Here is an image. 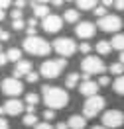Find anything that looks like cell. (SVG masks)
<instances>
[{
  "instance_id": "2e32d148",
  "label": "cell",
  "mask_w": 124,
  "mask_h": 129,
  "mask_svg": "<svg viewBox=\"0 0 124 129\" xmlns=\"http://www.w3.org/2000/svg\"><path fill=\"white\" fill-rule=\"evenodd\" d=\"M33 14H36L38 18H47V16H49L47 4H33Z\"/></svg>"
},
{
  "instance_id": "8d00e7d4",
  "label": "cell",
  "mask_w": 124,
  "mask_h": 129,
  "mask_svg": "<svg viewBox=\"0 0 124 129\" xmlns=\"http://www.w3.org/2000/svg\"><path fill=\"white\" fill-rule=\"evenodd\" d=\"M8 6H10L8 0H0V10H2V12H4V8H8Z\"/></svg>"
},
{
  "instance_id": "ee69618b",
  "label": "cell",
  "mask_w": 124,
  "mask_h": 129,
  "mask_svg": "<svg viewBox=\"0 0 124 129\" xmlns=\"http://www.w3.org/2000/svg\"><path fill=\"white\" fill-rule=\"evenodd\" d=\"M0 33H2V31H0Z\"/></svg>"
},
{
  "instance_id": "ffe728a7",
  "label": "cell",
  "mask_w": 124,
  "mask_h": 129,
  "mask_svg": "<svg viewBox=\"0 0 124 129\" xmlns=\"http://www.w3.org/2000/svg\"><path fill=\"white\" fill-rule=\"evenodd\" d=\"M77 8L79 10H93V8H97V2H93V0H79Z\"/></svg>"
},
{
  "instance_id": "e0dca14e",
  "label": "cell",
  "mask_w": 124,
  "mask_h": 129,
  "mask_svg": "<svg viewBox=\"0 0 124 129\" xmlns=\"http://www.w3.org/2000/svg\"><path fill=\"white\" fill-rule=\"evenodd\" d=\"M63 20H65V22H69V24H75V22H79V10H73V8L65 10V14H63Z\"/></svg>"
},
{
  "instance_id": "4316f807",
  "label": "cell",
  "mask_w": 124,
  "mask_h": 129,
  "mask_svg": "<svg viewBox=\"0 0 124 129\" xmlns=\"http://www.w3.org/2000/svg\"><path fill=\"white\" fill-rule=\"evenodd\" d=\"M95 14H97V16H99V20H100V18L107 16V8H104V6H99V8H95Z\"/></svg>"
},
{
  "instance_id": "4fadbf2b",
  "label": "cell",
  "mask_w": 124,
  "mask_h": 129,
  "mask_svg": "<svg viewBox=\"0 0 124 129\" xmlns=\"http://www.w3.org/2000/svg\"><path fill=\"white\" fill-rule=\"evenodd\" d=\"M79 92H81L83 96H87V98H93V96H97V92H99V84L93 82V80H87V82H83L81 86H79Z\"/></svg>"
},
{
  "instance_id": "7bdbcfd3",
  "label": "cell",
  "mask_w": 124,
  "mask_h": 129,
  "mask_svg": "<svg viewBox=\"0 0 124 129\" xmlns=\"http://www.w3.org/2000/svg\"><path fill=\"white\" fill-rule=\"evenodd\" d=\"M91 129H107V127H91Z\"/></svg>"
},
{
  "instance_id": "7a4b0ae2",
  "label": "cell",
  "mask_w": 124,
  "mask_h": 129,
  "mask_svg": "<svg viewBox=\"0 0 124 129\" xmlns=\"http://www.w3.org/2000/svg\"><path fill=\"white\" fill-rule=\"evenodd\" d=\"M65 67H67L65 59H47V61L41 63L40 74H41V76H45V78H57Z\"/></svg>"
},
{
  "instance_id": "9a60e30c",
  "label": "cell",
  "mask_w": 124,
  "mask_h": 129,
  "mask_svg": "<svg viewBox=\"0 0 124 129\" xmlns=\"http://www.w3.org/2000/svg\"><path fill=\"white\" fill-rule=\"evenodd\" d=\"M67 125H69V129H85L87 119H85V115H71Z\"/></svg>"
},
{
  "instance_id": "836d02e7",
  "label": "cell",
  "mask_w": 124,
  "mask_h": 129,
  "mask_svg": "<svg viewBox=\"0 0 124 129\" xmlns=\"http://www.w3.org/2000/svg\"><path fill=\"white\" fill-rule=\"evenodd\" d=\"M36 129H53V127H51L49 123L45 121V123H38V125H36Z\"/></svg>"
},
{
  "instance_id": "ba28073f",
  "label": "cell",
  "mask_w": 124,
  "mask_h": 129,
  "mask_svg": "<svg viewBox=\"0 0 124 129\" xmlns=\"http://www.w3.org/2000/svg\"><path fill=\"white\" fill-rule=\"evenodd\" d=\"M99 27L102 31H118L120 27H122V20L118 16H110L107 14L104 18H100L99 20Z\"/></svg>"
},
{
  "instance_id": "6da1fadb",
  "label": "cell",
  "mask_w": 124,
  "mask_h": 129,
  "mask_svg": "<svg viewBox=\"0 0 124 129\" xmlns=\"http://www.w3.org/2000/svg\"><path fill=\"white\" fill-rule=\"evenodd\" d=\"M43 92V102L47 104V110H61L69 104V94H67L63 88H57V86H43L41 88Z\"/></svg>"
},
{
  "instance_id": "f35d334b",
  "label": "cell",
  "mask_w": 124,
  "mask_h": 129,
  "mask_svg": "<svg viewBox=\"0 0 124 129\" xmlns=\"http://www.w3.org/2000/svg\"><path fill=\"white\" fill-rule=\"evenodd\" d=\"M114 6L118 10H124V0H118V2H114Z\"/></svg>"
},
{
  "instance_id": "b9f144b4",
  "label": "cell",
  "mask_w": 124,
  "mask_h": 129,
  "mask_svg": "<svg viewBox=\"0 0 124 129\" xmlns=\"http://www.w3.org/2000/svg\"><path fill=\"white\" fill-rule=\"evenodd\" d=\"M4 18H6V14H4V12H2V10H0V22H2V20H4Z\"/></svg>"
},
{
  "instance_id": "1f68e13d",
  "label": "cell",
  "mask_w": 124,
  "mask_h": 129,
  "mask_svg": "<svg viewBox=\"0 0 124 129\" xmlns=\"http://www.w3.org/2000/svg\"><path fill=\"white\" fill-rule=\"evenodd\" d=\"M79 51H81V53H89V51H91V45H89V43H81V45H79Z\"/></svg>"
},
{
  "instance_id": "3957f363",
  "label": "cell",
  "mask_w": 124,
  "mask_h": 129,
  "mask_svg": "<svg viewBox=\"0 0 124 129\" xmlns=\"http://www.w3.org/2000/svg\"><path fill=\"white\" fill-rule=\"evenodd\" d=\"M24 49L30 53V55H49V51H51V45L47 43L45 39H41V37H26L24 39Z\"/></svg>"
},
{
  "instance_id": "ab89813d",
  "label": "cell",
  "mask_w": 124,
  "mask_h": 129,
  "mask_svg": "<svg viewBox=\"0 0 124 129\" xmlns=\"http://www.w3.org/2000/svg\"><path fill=\"white\" fill-rule=\"evenodd\" d=\"M55 129H69V125H67V123H63V121H59Z\"/></svg>"
},
{
  "instance_id": "484cf974",
  "label": "cell",
  "mask_w": 124,
  "mask_h": 129,
  "mask_svg": "<svg viewBox=\"0 0 124 129\" xmlns=\"http://www.w3.org/2000/svg\"><path fill=\"white\" fill-rule=\"evenodd\" d=\"M38 100H40V96H38V94H33V92L26 94V102H28V106H36V104H38Z\"/></svg>"
},
{
  "instance_id": "e575fe53",
  "label": "cell",
  "mask_w": 124,
  "mask_h": 129,
  "mask_svg": "<svg viewBox=\"0 0 124 129\" xmlns=\"http://www.w3.org/2000/svg\"><path fill=\"white\" fill-rule=\"evenodd\" d=\"M8 63V59H6V53H2V51H0V67H2V64H6Z\"/></svg>"
},
{
  "instance_id": "83f0119b",
  "label": "cell",
  "mask_w": 124,
  "mask_h": 129,
  "mask_svg": "<svg viewBox=\"0 0 124 129\" xmlns=\"http://www.w3.org/2000/svg\"><path fill=\"white\" fill-rule=\"evenodd\" d=\"M97 84H99V88H100V86H108V84H110V78L102 74V76H100V78H99V82H97Z\"/></svg>"
},
{
  "instance_id": "52a82bcc",
  "label": "cell",
  "mask_w": 124,
  "mask_h": 129,
  "mask_svg": "<svg viewBox=\"0 0 124 129\" xmlns=\"http://www.w3.org/2000/svg\"><path fill=\"white\" fill-rule=\"evenodd\" d=\"M124 123V113L118 112V110H108V112L102 113V125L110 129H116Z\"/></svg>"
},
{
  "instance_id": "5b68a950",
  "label": "cell",
  "mask_w": 124,
  "mask_h": 129,
  "mask_svg": "<svg viewBox=\"0 0 124 129\" xmlns=\"http://www.w3.org/2000/svg\"><path fill=\"white\" fill-rule=\"evenodd\" d=\"M102 108H104V98L102 96L97 94V96L89 98V100L85 102V110H83V112H85V119H87V117H95L97 113L102 112Z\"/></svg>"
},
{
  "instance_id": "d4e9b609",
  "label": "cell",
  "mask_w": 124,
  "mask_h": 129,
  "mask_svg": "<svg viewBox=\"0 0 124 129\" xmlns=\"http://www.w3.org/2000/svg\"><path fill=\"white\" fill-rule=\"evenodd\" d=\"M122 71H124V64H120V63H114V64H110V74H116V76H122Z\"/></svg>"
},
{
  "instance_id": "f1b7e54d",
  "label": "cell",
  "mask_w": 124,
  "mask_h": 129,
  "mask_svg": "<svg viewBox=\"0 0 124 129\" xmlns=\"http://www.w3.org/2000/svg\"><path fill=\"white\" fill-rule=\"evenodd\" d=\"M12 29H16V31L24 29V22H22V20H16V22H12Z\"/></svg>"
},
{
  "instance_id": "4dcf8cb0",
  "label": "cell",
  "mask_w": 124,
  "mask_h": 129,
  "mask_svg": "<svg viewBox=\"0 0 124 129\" xmlns=\"http://www.w3.org/2000/svg\"><path fill=\"white\" fill-rule=\"evenodd\" d=\"M38 78H40V74H38V73H33V71L28 74V76H26V80H28V82H38Z\"/></svg>"
},
{
  "instance_id": "d590c367",
  "label": "cell",
  "mask_w": 124,
  "mask_h": 129,
  "mask_svg": "<svg viewBox=\"0 0 124 129\" xmlns=\"http://www.w3.org/2000/svg\"><path fill=\"white\" fill-rule=\"evenodd\" d=\"M0 129H10L8 127V121L4 119V117H0Z\"/></svg>"
},
{
  "instance_id": "7402d4cb",
  "label": "cell",
  "mask_w": 124,
  "mask_h": 129,
  "mask_svg": "<svg viewBox=\"0 0 124 129\" xmlns=\"http://www.w3.org/2000/svg\"><path fill=\"white\" fill-rule=\"evenodd\" d=\"M77 84H79V73L69 74V76H67V80H65V86H67V88H75Z\"/></svg>"
},
{
  "instance_id": "8992f818",
  "label": "cell",
  "mask_w": 124,
  "mask_h": 129,
  "mask_svg": "<svg viewBox=\"0 0 124 129\" xmlns=\"http://www.w3.org/2000/svg\"><path fill=\"white\" fill-rule=\"evenodd\" d=\"M53 49L57 51V55L71 57L75 51H77V45H75V41L69 39V37H59V39H55V43H53Z\"/></svg>"
},
{
  "instance_id": "603a6c76",
  "label": "cell",
  "mask_w": 124,
  "mask_h": 129,
  "mask_svg": "<svg viewBox=\"0 0 124 129\" xmlns=\"http://www.w3.org/2000/svg\"><path fill=\"white\" fill-rule=\"evenodd\" d=\"M110 43H108V41H99V43H97V51H99L100 55H108V53H110Z\"/></svg>"
},
{
  "instance_id": "277c9868",
  "label": "cell",
  "mask_w": 124,
  "mask_h": 129,
  "mask_svg": "<svg viewBox=\"0 0 124 129\" xmlns=\"http://www.w3.org/2000/svg\"><path fill=\"white\" fill-rule=\"evenodd\" d=\"M81 69L85 71L87 76H91V74H100L102 71H104V63H102V59L91 55V57H85V59H83Z\"/></svg>"
},
{
  "instance_id": "8fae6325",
  "label": "cell",
  "mask_w": 124,
  "mask_h": 129,
  "mask_svg": "<svg viewBox=\"0 0 124 129\" xmlns=\"http://www.w3.org/2000/svg\"><path fill=\"white\" fill-rule=\"evenodd\" d=\"M75 33H77L79 39H91L93 35H95V24H91V22H81V24L75 27Z\"/></svg>"
},
{
  "instance_id": "44dd1931",
  "label": "cell",
  "mask_w": 124,
  "mask_h": 129,
  "mask_svg": "<svg viewBox=\"0 0 124 129\" xmlns=\"http://www.w3.org/2000/svg\"><path fill=\"white\" fill-rule=\"evenodd\" d=\"M112 88H114L116 94H122V96H124V74H122V76H118V78L114 80Z\"/></svg>"
},
{
  "instance_id": "d6986e66",
  "label": "cell",
  "mask_w": 124,
  "mask_h": 129,
  "mask_svg": "<svg viewBox=\"0 0 124 129\" xmlns=\"http://www.w3.org/2000/svg\"><path fill=\"white\" fill-rule=\"evenodd\" d=\"M110 47H112V49H118V51H124V35H122V33L114 35V39L110 41Z\"/></svg>"
},
{
  "instance_id": "cb8c5ba5",
  "label": "cell",
  "mask_w": 124,
  "mask_h": 129,
  "mask_svg": "<svg viewBox=\"0 0 124 129\" xmlns=\"http://www.w3.org/2000/svg\"><path fill=\"white\" fill-rule=\"evenodd\" d=\"M24 125H38V115H36V113H26L24 115Z\"/></svg>"
},
{
  "instance_id": "7c38bea8",
  "label": "cell",
  "mask_w": 124,
  "mask_h": 129,
  "mask_svg": "<svg viewBox=\"0 0 124 129\" xmlns=\"http://www.w3.org/2000/svg\"><path fill=\"white\" fill-rule=\"evenodd\" d=\"M30 73H32V63H30V61H20V63H16L14 71H12L14 78H20V76H28Z\"/></svg>"
},
{
  "instance_id": "60d3db41",
  "label": "cell",
  "mask_w": 124,
  "mask_h": 129,
  "mask_svg": "<svg viewBox=\"0 0 124 129\" xmlns=\"http://www.w3.org/2000/svg\"><path fill=\"white\" fill-rule=\"evenodd\" d=\"M120 64H124V51L120 53Z\"/></svg>"
},
{
  "instance_id": "74e56055",
  "label": "cell",
  "mask_w": 124,
  "mask_h": 129,
  "mask_svg": "<svg viewBox=\"0 0 124 129\" xmlns=\"http://www.w3.org/2000/svg\"><path fill=\"white\" fill-rule=\"evenodd\" d=\"M8 39H10V35H8L6 31H2V33H0V41H8Z\"/></svg>"
},
{
  "instance_id": "d6a6232c",
  "label": "cell",
  "mask_w": 124,
  "mask_h": 129,
  "mask_svg": "<svg viewBox=\"0 0 124 129\" xmlns=\"http://www.w3.org/2000/svg\"><path fill=\"white\" fill-rule=\"evenodd\" d=\"M43 117H45L47 121H49V119H53V117H55V113H53V110H45V112H43Z\"/></svg>"
},
{
  "instance_id": "9c48e42d",
  "label": "cell",
  "mask_w": 124,
  "mask_h": 129,
  "mask_svg": "<svg viewBox=\"0 0 124 129\" xmlns=\"http://www.w3.org/2000/svg\"><path fill=\"white\" fill-rule=\"evenodd\" d=\"M22 82L18 80V78H6V80H2V92L4 94H8V96H18V94H22Z\"/></svg>"
},
{
  "instance_id": "5bb4252c",
  "label": "cell",
  "mask_w": 124,
  "mask_h": 129,
  "mask_svg": "<svg viewBox=\"0 0 124 129\" xmlns=\"http://www.w3.org/2000/svg\"><path fill=\"white\" fill-rule=\"evenodd\" d=\"M4 112L10 113V115H18V113L24 112V104H22L20 100H16V98H12V100H8V102H6Z\"/></svg>"
},
{
  "instance_id": "f546056e",
  "label": "cell",
  "mask_w": 124,
  "mask_h": 129,
  "mask_svg": "<svg viewBox=\"0 0 124 129\" xmlns=\"http://www.w3.org/2000/svg\"><path fill=\"white\" fill-rule=\"evenodd\" d=\"M16 20H22V10L14 8L12 10V22H16Z\"/></svg>"
},
{
  "instance_id": "30bf717a",
  "label": "cell",
  "mask_w": 124,
  "mask_h": 129,
  "mask_svg": "<svg viewBox=\"0 0 124 129\" xmlns=\"http://www.w3.org/2000/svg\"><path fill=\"white\" fill-rule=\"evenodd\" d=\"M41 24H43V29H45L47 33H55V31L61 29L63 20H61L59 16H51V14H49L47 18H43V22H41Z\"/></svg>"
},
{
  "instance_id": "ac0fdd59",
  "label": "cell",
  "mask_w": 124,
  "mask_h": 129,
  "mask_svg": "<svg viewBox=\"0 0 124 129\" xmlns=\"http://www.w3.org/2000/svg\"><path fill=\"white\" fill-rule=\"evenodd\" d=\"M6 59H8V61H14V63H20V61H22V51H20V49H16V47L8 49Z\"/></svg>"
}]
</instances>
